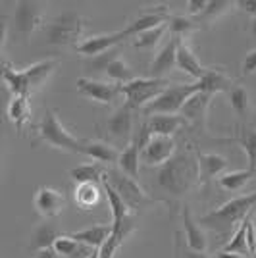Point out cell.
<instances>
[{
  "label": "cell",
  "mask_w": 256,
  "mask_h": 258,
  "mask_svg": "<svg viewBox=\"0 0 256 258\" xmlns=\"http://www.w3.org/2000/svg\"><path fill=\"white\" fill-rule=\"evenodd\" d=\"M83 154L100 164H114L119 160V152L104 141H87Z\"/></svg>",
  "instance_id": "26"
},
{
  "label": "cell",
  "mask_w": 256,
  "mask_h": 258,
  "mask_svg": "<svg viewBox=\"0 0 256 258\" xmlns=\"http://www.w3.org/2000/svg\"><path fill=\"white\" fill-rule=\"evenodd\" d=\"M35 258H62L54 248H44V250H39L37 254H35Z\"/></svg>",
  "instance_id": "47"
},
{
  "label": "cell",
  "mask_w": 256,
  "mask_h": 258,
  "mask_svg": "<svg viewBox=\"0 0 256 258\" xmlns=\"http://www.w3.org/2000/svg\"><path fill=\"white\" fill-rule=\"evenodd\" d=\"M256 210V191L243 197H237L227 201L225 205L216 208L208 214L201 216L199 224L208 229H212L216 233H227L229 229H233L237 222H243L246 216Z\"/></svg>",
  "instance_id": "2"
},
{
  "label": "cell",
  "mask_w": 256,
  "mask_h": 258,
  "mask_svg": "<svg viewBox=\"0 0 256 258\" xmlns=\"http://www.w3.org/2000/svg\"><path fill=\"white\" fill-rule=\"evenodd\" d=\"M2 77H4V83L8 85L14 97H23L29 98L31 93L35 91L29 81V77L25 74V70H12L8 64H4V72H2Z\"/></svg>",
  "instance_id": "19"
},
{
  "label": "cell",
  "mask_w": 256,
  "mask_h": 258,
  "mask_svg": "<svg viewBox=\"0 0 256 258\" xmlns=\"http://www.w3.org/2000/svg\"><path fill=\"white\" fill-rule=\"evenodd\" d=\"M199 160V168H201V177L204 181L212 179L214 175H220L227 168V160L220 154H197Z\"/></svg>",
  "instance_id": "30"
},
{
  "label": "cell",
  "mask_w": 256,
  "mask_h": 258,
  "mask_svg": "<svg viewBox=\"0 0 256 258\" xmlns=\"http://www.w3.org/2000/svg\"><path fill=\"white\" fill-rule=\"evenodd\" d=\"M222 252L225 254H237V256L248 258L250 250H248V243H246V218L241 222L239 229L233 233V237L227 241L222 248Z\"/></svg>",
  "instance_id": "33"
},
{
  "label": "cell",
  "mask_w": 256,
  "mask_h": 258,
  "mask_svg": "<svg viewBox=\"0 0 256 258\" xmlns=\"http://www.w3.org/2000/svg\"><path fill=\"white\" fill-rule=\"evenodd\" d=\"M166 29H168V23H166V25H160V27H154V29H149V31H145V33H139L137 37H133L131 44H133L135 48H152V46L158 44V41L164 37Z\"/></svg>",
  "instance_id": "37"
},
{
  "label": "cell",
  "mask_w": 256,
  "mask_h": 258,
  "mask_svg": "<svg viewBox=\"0 0 256 258\" xmlns=\"http://www.w3.org/2000/svg\"><path fill=\"white\" fill-rule=\"evenodd\" d=\"M116 58H119V56H117V50L114 48V50L102 54V56L91 58V60H89V64H87V68H89V70H93V72H104V74H106L108 64H110V62H114Z\"/></svg>",
  "instance_id": "40"
},
{
  "label": "cell",
  "mask_w": 256,
  "mask_h": 258,
  "mask_svg": "<svg viewBox=\"0 0 256 258\" xmlns=\"http://www.w3.org/2000/svg\"><path fill=\"white\" fill-rule=\"evenodd\" d=\"M102 191H104L102 183H83V185H77L74 191L75 203L83 210H91L93 206L98 205Z\"/></svg>",
  "instance_id": "27"
},
{
  "label": "cell",
  "mask_w": 256,
  "mask_h": 258,
  "mask_svg": "<svg viewBox=\"0 0 256 258\" xmlns=\"http://www.w3.org/2000/svg\"><path fill=\"white\" fill-rule=\"evenodd\" d=\"M229 104L235 110L237 116L245 118L248 114V95H246V89L241 85H235L231 91H229Z\"/></svg>",
  "instance_id": "38"
},
{
  "label": "cell",
  "mask_w": 256,
  "mask_h": 258,
  "mask_svg": "<svg viewBox=\"0 0 256 258\" xmlns=\"http://www.w3.org/2000/svg\"><path fill=\"white\" fill-rule=\"evenodd\" d=\"M181 220H183V233H185V243H187V247L193 248V250H197V252L206 254V250H208V241H206V235L203 233V229L199 227V222L193 218L189 206H183Z\"/></svg>",
  "instance_id": "16"
},
{
  "label": "cell",
  "mask_w": 256,
  "mask_h": 258,
  "mask_svg": "<svg viewBox=\"0 0 256 258\" xmlns=\"http://www.w3.org/2000/svg\"><path fill=\"white\" fill-rule=\"evenodd\" d=\"M216 258H243V256H237V254H225V252H220Z\"/></svg>",
  "instance_id": "48"
},
{
  "label": "cell",
  "mask_w": 256,
  "mask_h": 258,
  "mask_svg": "<svg viewBox=\"0 0 256 258\" xmlns=\"http://www.w3.org/2000/svg\"><path fill=\"white\" fill-rule=\"evenodd\" d=\"M106 133L116 141L133 139V108L123 104L106 121Z\"/></svg>",
  "instance_id": "15"
},
{
  "label": "cell",
  "mask_w": 256,
  "mask_h": 258,
  "mask_svg": "<svg viewBox=\"0 0 256 258\" xmlns=\"http://www.w3.org/2000/svg\"><path fill=\"white\" fill-rule=\"evenodd\" d=\"M35 208L44 218H56L66 208V197L54 187H39L35 193Z\"/></svg>",
  "instance_id": "13"
},
{
  "label": "cell",
  "mask_w": 256,
  "mask_h": 258,
  "mask_svg": "<svg viewBox=\"0 0 256 258\" xmlns=\"http://www.w3.org/2000/svg\"><path fill=\"white\" fill-rule=\"evenodd\" d=\"M104 179L119 193V197L129 206V210H139V208L152 203L149 195L145 193V189L139 185V181L135 177H129L127 173H123L117 168H108L104 173Z\"/></svg>",
  "instance_id": "7"
},
{
  "label": "cell",
  "mask_w": 256,
  "mask_h": 258,
  "mask_svg": "<svg viewBox=\"0 0 256 258\" xmlns=\"http://www.w3.org/2000/svg\"><path fill=\"white\" fill-rule=\"evenodd\" d=\"M197 83H199L203 93H210V95L222 93V91H231L235 87L233 79L225 76L222 70H208V74L201 81H197Z\"/></svg>",
  "instance_id": "25"
},
{
  "label": "cell",
  "mask_w": 256,
  "mask_h": 258,
  "mask_svg": "<svg viewBox=\"0 0 256 258\" xmlns=\"http://www.w3.org/2000/svg\"><path fill=\"white\" fill-rule=\"evenodd\" d=\"M235 6L241 12H245L248 16H252L256 20V0H237Z\"/></svg>",
  "instance_id": "46"
},
{
  "label": "cell",
  "mask_w": 256,
  "mask_h": 258,
  "mask_svg": "<svg viewBox=\"0 0 256 258\" xmlns=\"http://www.w3.org/2000/svg\"><path fill=\"white\" fill-rule=\"evenodd\" d=\"M225 141H233L239 147H243V151L246 152L248 156V168L256 172V129L254 127H246V125H241L237 129L233 137Z\"/></svg>",
  "instance_id": "24"
},
{
  "label": "cell",
  "mask_w": 256,
  "mask_h": 258,
  "mask_svg": "<svg viewBox=\"0 0 256 258\" xmlns=\"http://www.w3.org/2000/svg\"><path fill=\"white\" fill-rule=\"evenodd\" d=\"M106 76H108V79H110L112 83H116V85H125V83H131L133 79H137L135 74H133V70H131L121 58H116L114 62L108 64Z\"/></svg>",
  "instance_id": "35"
},
{
  "label": "cell",
  "mask_w": 256,
  "mask_h": 258,
  "mask_svg": "<svg viewBox=\"0 0 256 258\" xmlns=\"http://www.w3.org/2000/svg\"><path fill=\"white\" fill-rule=\"evenodd\" d=\"M62 235H64V233H60L58 227L54 226V224L44 222V224H41V226L33 231L29 248L37 250V252H39V250H44V248H54L56 241H58Z\"/></svg>",
  "instance_id": "21"
},
{
  "label": "cell",
  "mask_w": 256,
  "mask_h": 258,
  "mask_svg": "<svg viewBox=\"0 0 256 258\" xmlns=\"http://www.w3.org/2000/svg\"><path fill=\"white\" fill-rule=\"evenodd\" d=\"M175 156V141L171 137H158L154 135L147 149L141 152V160L147 166H164Z\"/></svg>",
  "instance_id": "11"
},
{
  "label": "cell",
  "mask_w": 256,
  "mask_h": 258,
  "mask_svg": "<svg viewBox=\"0 0 256 258\" xmlns=\"http://www.w3.org/2000/svg\"><path fill=\"white\" fill-rule=\"evenodd\" d=\"M152 135H158V137H171L175 131H179L183 125H187L185 118L181 116H170V114H156V116H150L147 119Z\"/></svg>",
  "instance_id": "20"
},
{
  "label": "cell",
  "mask_w": 256,
  "mask_h": 258,
  "mask_svg": "<svg viewBox=\"0 0 256 258\" xmlns=\"http://www.w3.org/2000/svg\"><path fill=\"white\" fill-rule=\"evenodd\" d=\"M168 29H170L171 37L187 39V35H191L195 29H199V25L185 16H171L170 22H168Z\"/></svg>",
  "instance_id": "36"
},
{
  "label": "cell",
  "mask_w": 256,
  "mask_h": 258,
  "mask_svg": "<svg viewBox=\"0 0 256 258\" xmlns=\"http://www.w3.org/2000/svg\"><path fill=\"white\" fill-rule=\"evenodd\" d=\"M250 33H252V37L256 39V20H252V23H250Z\"/></svg>",
  "instance_id": "49"
},
{
  "label": "cell",
  "mask_w": 256,
  "mask_h": 258,
  "mask_svg": "<svg viewBox=\"0 0 256 258\" xmlns=\"http://www.w3.org/2000/svg\"><path fill=\"white\" fill-rule=\"evenodd\" d=\"M106 170L108 168H104L102 164H81V166H77L74 170H70V177L77 185H83V183H102Z\"/></svg>",
  "instance_id": "28"
},
{
  "label": "cell",
  "mask_w": 256,
  "mask_h": 258,
  "mask_svg": "<svg viewBox=\"0 0 256 258\" xmlns=\"http://www.w3.org/2000/svg\"><path fill=\"white\" fill-rule=\"evenodd\" d=\"M139 162L141 160V149L131 141L123 151L119 152V160H117V166L123 173H127L129 177H139Z\"/></svg>",
  "instance_id": "29"
},
{
  "label": "cell",
  "mask_w": 256,
  "mask_h": 258,
  "mask_svg": "<svg viewBox=\"0 0 256 258\" xmlns=\"http://www.w3.org/2000/svg\"><path fill=\"white\" fill-rule=\"evenodd\" d=\"M125 39L127 37L123 35V31L110 33V35H95V37L85 39L83 43H79L75 48L79 54H83L91 60V58H96V56H102V54L114 50V46L119 44L121 41H125Z\"/></svg>",
  "instance_id": "10"
},
{
  "label": "cell",
  "mask_w": 256,
  "mask_h": 258,
  "mask_svg": "<svg viewBox=\"0 0 256 258\" xmlns=\"http://www.w3.org/2000/svg\"><path fill=\"white\" fill-rule=\"evenodd\" d=\"M70 237H74L75 241L83 243L87 247L91 248H100L106 239L112 235V226H93V227H87L83 231H75V233H68Z\"/></svg>",
  "instance_id": "23"
},
{
  "label": "cell",
  "mask_w": 256,
  "mask_h": 258,
  "mask_svg": "<svg viewBox=\"0 0 256 258\" xmlns=\"http://www.w3.org/2000/svg\"><path fill=\"white\" fill-rule=\"evenodd\" d=\"M37 133H39V139L50 145L58 151H66V152H77V154H83V149H85L87 141L85 139H77L74 137L68 129L64 127V123L60 121L58 114L46 108L43 114V118L37 125Z\"/></svg>",
  "instance_id": "3"
},
{
  "label": "cell",
  "mask_w": 256,
  "mask_h": 258,
  "mask_svg": "<svg viewBox=\"0 0 256 258\" xmlns=\"http://www.w3.org/2000/svg\"><path fill=\"white\" fill-rule=\"evenodd\" d=\"M241 74L243 76H252V74H256V50L246 54V58L243 60V64H241Z\"/></svg>",
  "instance_id": "44"
},
{
  "label": "cell",
  "mask_w": 256,
  "mask_h": 258,
  "mask_svg": "<svg viewBox=\"0 0 256 258\" xmlns=\"http://www.w3.org/2000/svg\"><path fill=\"white\" fill-rule=\"evenodd\" d=\"M14 23H16V29L22 33V35H29L35 29H39L41 23H43L41 4L29 2V0L18 2L16 14H14Z\"/></svg>",
  "instance_id": "12"
},
{
  "label": "cell",
  "mask_w": 256,
  "mask_h": 258,
  "mask_svg": "<svg viewBox=\"0 0 256 258\" xmlns=\"http://www.w3.org/2000/svg\"><path fill=\"white\" fill-rule=\"evenodd\" d=\"M175 237H177L175 239V254H177V258H208L203 252H197V250L187 247L185 239H181V233H175Z\"/></svg>",
  "instance_id": "42"
},
{
  "label": "cell",
  "mask_w": 256,
  "mask_h": 258,
  "mask_svg": "<svg viewBox=\"0 0 256 258\" xmlns=\"http://www.w3.org/2000/svg\"><path fill=\"white\" fill-rule=\"evenodd\" d=\"M77 91L83 97L93 98L100 104H112L121 95L119 85H116V83L96 81V79H89V77H79L77 79Z\"/></svg>",
  "instance_id": "9"
},
{
  "label": "cell",
  "mask_w": 256,
  "mask_h": 258,
  "mask_svg": "<svg viewBox=\"0 0 256 258\" xmlns=\"http://www.w3.org/2000/svg\"><path fill=\"white\" fill-rule=\"evenodd\" d=\"M54 250H56L62 258H89L95 250H98V248L87 247V245L79 243V241H75L74 237H70L68 233H66V235H62L58 241H56Z\"/></svg>",
  "instance_id": "22"
},
{
  "label": "cell",
  "mask_w": 256,
  "mask_h": 258,
  "mask_svg": "<svg viewBox=\"0 0 256 258\" xmlns=\"http://www.w3.org/2000/svg\"><path fill=\"white\" fill-rule=\"evenodd\" d=\"M168 79H154V77H137L131 83L119 85L121 95L125 97V104L133 110H145L154 98H158L170 87Z\"/></svg>",
  "instance_id": "4"
},
{
  "label": "cell",
  "mask_w": 256,
  "mask_h": 258,
  "mask_svg": "<svg viewBox=\"0 0 256 258\" xmlns=\"http://www.w3.org/2000/svg\"><path fill=\"white\" fill-rule=\"evenodd\" d=\"M121 243H123V237L112 231V235L106 239V243L98 248V258H114L116 250L121 247Z\"/></svg>",
  "instance_id": "39"
},
{
  "label": "cell",
  "mask_w": 256,
  "mask_h": 258,
  "mask_svg": "<svg viewBox=\"0 0 256 258\" xmlns=\"http://www.w3.org/2000/svg\"><path fill=\"white\" fill-rule=\"evenodd\" d=\"M199 181H201L199 160L189 151L175 152V156L160 166V170L156 172V187L170 197H183Z\"/></svg>",
  "instance_id": "1"
},
{
  "label": "cell",
  "mask_w": 256,
  "mask_h": 258,
  "mask_svg": "<svg viewBox=\"0 0 256 258\" xmlns=\"http://www.w3.org/2000/svg\"><path fill=\"white\" fill-rule=\"evenodd\" d=\"M89 258H98V250H95V252H93V254H91Z\"/></svg>",
  "instance_id": "50"
},
{
  "label": "cell",
  "mask_w": 256,
  "mask_h": 258,
  "mask_svg": "<svg viewBox=\"0 0 256 258\" xmlns=\"http://www.w3.org/2000/svg\"><path fill=\"white\" fill-rule=\"evenodd\" d=\"M187 8H189V14L191 16H203L204 10L208 8V0H189L187 2Z\"/></svg>",
  "instance_id": "45"
},
{
  "label": "cell",
  "mask_w": 256,
  "mask_h": 258,
  "mask_svg": "<svg viewBox=\"0 0 256 258\" xmlns=\"http://www.w3.org/2000/svg\"><path fill=\"white\" fill-rule=\"evenodd\" d=\"M177 46H179V37H171L170 41L162 46V50L156 54V58L149 66L150 77L164 79L166 74H170L173 68H177Z\"/></svg>",
  "instance_id": "14"
},
{
  "label": "cell",
  "mask_w": 256,
  "mask_h": 258,
  "mask_svg": "<svg viewBox=\"0 0 256 258\" xmlns=\"http://www.w3.org/2000/svg\"><path fill=\"white\" fill-rule=\"evenodd\" d=\"M254 175H256V172H252L250 168H246V170H237V172H229V173L220 175L218 183H220V187L225 189V191H239V189H243Z\"/></svg>",
  "instance_id": "34"
},
{
  "label": "cell",
  "mask_w": 256,
  "mask_h": 258,
  "mask_svg": "<svg viewBox=\"0 0 256 258\" xmlns=\"http://www.w3.org/2000/svg\"><path fill=\"white\" fill-rule=\"evenodd\" d=\"M46 43L56 46H68L81 39L83 35V20L75 12H66L62 16L54 18L48 25H44Z\"/></svg>",
  "instance_id": "6"
},
{
  "label": "cell",
  "mask_w": 256,
  "mask_h": 258,
  "mask_svg": "<svg viewBox=\"0 0 256 258\" xmlns=\"http://www.w3.org/2000/svg\"><path fill=\"white\" fill-rule=\"evenodd\" d=\"M201 91L199 83H189V85H183V83H173L170 85L158 98H154L149 106L145 108L143 112L147 116H156V114H170V116H177L181 112V108L185 106V102L197 95Z\"/></svg>",
  "instance_id": "5"
},
{
  "label": "cell",
  "mask_w": 256,
  "mask_h": 258,
  "mask_svg": "<svg viewBox=\"0 0 256 258\" xmlns=\"http://www.w3.org/2000/svg\"><path fill=\"white\" fill-rule=\"evenodd\" d=\"M56 66H58V60H43V62H37V64L29 66V68H23V70H25V74L29 77L33 89L37 91L48 77L52 76Z\"/></svg>",
  "instance_id": "32"
},
{
  "label": "cell",
  "mask_w": 256,
  "mask_h": 258,
  "mask_svg": "<svg viewBox=\"0 0 256 258\" xmlns=\"http://www.w3.org/2000/svg\"><path fill=\"white\" fill-rule=\"evenodd\" d=\"M210 100H212V95L210 93H203L199 91L197 95H193L185 106L181 108L179 116L185 118V121H193L195 125H204V119H206V112H208V106H210Z\"/></svg>",
  "instance_id": "17"
},
{
  "label": "cell",
  "mask_w": 256,
  "mask_h": 258,
  "mask_svg": "<svg viewBox=\"0 0 256 258\" xmlns=\"http://www.w3.org/2000/svg\"><path fill=\"white\" fill-rule=\"evenodd\" d=\"M8 118L18 131H23V127L29 123V98H12V102L8 104Z\"/></svg>",
  "instance_id": "31"
},
{
  "label": "cell",
  "mask_w": 256,
  "mask_h": 258,
  "mask_svg": "<svg viewBox=\"0 0 256 258\" xmlns=\"http://www.w3.org/2000/svg\"><path fill=\"white\" fill-rule=\"evenodd\" d=\"M171 14L168 12L166 6H156L152 10H145L141 16H137L135 20H131V23H127L125 29H121L123 35L127 39H133L137 37L139 33H145L149 29H154V27H160V25H166L170 22Z\"/></svg>",
  "instance_id": "8"
},
{
  "label": "cell",
  "mask_w": 256,
  "mask_h": 258,
  "mask_svg": "<svg viewBox=\"0 0 256 258\" xmlns=\"http://www.w3.org/2000/svg\"><path fill=\"white\" fill-rule=\"evenodd\" d=\"M177 68L185 74H189L191 77H195L197 81H201L208 74V68H204L197 60V56L193 54L189 44L185 43V39H179V46H177Z\"/></svg>",
  "instance_id": "18"
},
{
  "label": "cell",
  "mask_w": 256,
  "mask_h": 258,
  "mask_svg": "<svg viewBox=\"0 0 256 258\" xmlns=\"http://www.w3.org/2000/svg\"><path fill=\"white\" fill-rule=\"evenodd\" d=\"M231 8V2H225V0H210L208 2V8L204 10V14L201 18L204 20H212V18H218Z\"/></svg>",
  "instance_id": "41"
},
{
  "label": "cell",
  "mask_w": 256,
  "mask_h": 258,
  "mask_svg": "<svg viewBox=\"0 0 256 258\" xmlns=\"http://www.w3.org/2000/svg\"><path fill=\"white\" fill-rule=\"evenodd\" d=\"M254 212H250V214L246 216V243H248L250 254H254L256 256V224H254V220H252Z\"/></svg>",
  "instance_id": "43"
}]
</instances>
